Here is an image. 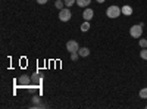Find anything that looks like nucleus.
Returning <instances> with one entry per match:
<instances>
[{"label":"nucleus","instance_id":"f257e3e1","mask_svg":"<svg viewBox=\"0 0 147 109\" xmlns=\"http://www.w3.org/2000/svg\"><path fill=\"white\" fill-rule=\"evenodd\" d=\"M121 14H122V12H121V7L116 6V5H112V6H109V7L106 9V16L110 18V19H116V18H119Z\"/></svg>","mask_w":147,"mask_h":109},{"label":"nucleus","instance_id":"f03ea898","mask_svg":"<svg viewBox=\"0 0 147 109\" xmlns=\"http://www.w3.org/2000/svg\"><path fill=\"white\" fill-rule=\"evenodd\" d=\"M129 35L132 39H141V35H143V27L140 25H132L129 28Z\"/></svg>","mask_w":147,"mask_h":109},{"label":"nucleus","instance_id":"7ed1b4c3","mask_svg":"<svg viewBox=\"0 0 147 109\" xmlns=\"http://www.w3.org/2000/svg\"><path fill=\"white\" fill-rule=\"evenodd\" d=\"M71 18H72V14H71L69 7H63V9L59 10V19L62 22H68Z\"/></svg>","mask_w":147,"mask_h":109},{"label":"nucleus","instance_id":"20e7f679","mask_svg":"<svg viewBox=\"0 0 147 109\" xmlns=\"http://www.w3.org/2000/svg\"><path fill=\"white\" fill-rule=\"evenodd\" d=\"M66 50H68L69 53H75V52H78V50H80V44H78V41H75V40H69V41L66 43Z\"/></svg>","mask_w":147,"mask_h":109},{"label":"nucleus","instance_id":"39448f33","mask_svg":"<svg viewBox=\"0 0 147 109\" xmlns=\"http://www.w3.org/2000/svg\"><path fill=\"white\" fill-rule=\"evenodd\" d=\"M93 16H94V10L90 9V7H85L84 12H82V18H84L85 21H91Z\"/></svg>","mask_w":147,"mask_h":109},{"label":"nucleus","instance_id":"423d86ee","mask_svg":"<svg viewBox=\"0 0 147 109\" xmlns=\"http://www.w3.org/2000/svg\"><path fill=\"white\" fill-rule=\"evenodd\" d=\"M31 77L30 75H21L19 78H18V83L21 84V86H30L31 84Z\"/></svg>","mask_w":147,"mask_h":109},{"label":"nucleus","instance_id":"0eeeda50","mask_svg":"<svg viewBox=\"0 0 147 109\" xmlns=\"http://www.w3.org/2000/svg\"><path fill=\"white\" fill-rule=\"evenodd\" d=\"M121 12H122V15H125V16H131L132 12H134V9H132L129 5H124V6L121 7Z\"/></svg>","mask_w":147,"mask_h":109},{"label":"nucleus","instance_id":"6e6552de","mask_svg":"<svg viewBox=\"0 0 147 109\" xmlns=\"http://www.w3.org/2000/svg\"><path fill=\"white\" fill-rule=\"evenodd\" d=\"M78 55L81 58H87V56H90V49H88V47H80Z\"/></svg>","mask_w":147,"mask_h":109},{"label":"nucleus","instance_id":"1a4fd4ad","mask_svg":"<svg viewBox=\"0 0 147 109\" xmlns=\"http://www.w3.org/2000/svg\"><path fill=\"white\" fill-rule=\"evenodd\" d=\"M77 5L80 7H88V5H91V0H77Z\"/></svg>","mask_w":147,"mask_h":109},{"label":"nucleus","instance_id":"9d476101","mask_svg":"<svg viewBox=\"0 0 147 109\" xmlns=\"http://www.w3.org/2000/svg\"><path fill=\"white\" fill-rule=\"evenodd\" d=\"M80 28H81L82 32H87V31L90 30V21H84V22L81 24V27H80Z\"/></svg>","mask_w":147,"mask_h":109},{"label":"nucleus","instance_id":"9b49d317","mask_svg":"<svg viewBox=\"0 0 147 109\" xmlns=\"http://www.w3.org/2000/svg\"><path fill=\"white\" fill-rule=\"evenodd\" d=\"M31 80H32V83H41V77H40L38 72H34L32 77H31Z\"/></svg>","mask_w":147,"mask_h":109},{"label":"nucleus","instance_id":"f8f14e48","mask_svg":"<svg viewBox=\"0 0 147 109\" xmlns=\"http://www.w3.org/2000/svg\"><path fill=\"white\" fill-rule=\"evenodd\" d=\"M55 6H56V9H63V7H66L65 6V2H62V0H56V2H55Z\"/></svg>","mask_w":147,"mask_h":109},{"label":"nucleus","instance_id":"ddd939ff","mask_svg":"<svg viewBox=\"0 0 147 109\" xmlns=\"http://www.w3.org/2000/svg\"><path fill=\"white\" fill-rule=\"evenodd\" d=\"M138 96L141 99H147V87H144V89H141L140 91H138Z\"/></svg>","mask_w":147,"mask_h":109},{"label":"nucleus","instance_id":"4468645a","mask_svg":"<svg viewBox=\"0 0 147 109\" xmlns=\"http://www.w3.org/2000/svg\"><path fill=\"white\" fill-rule=\"evenodd\" d=\"M63 2H65V6L66 7H71V6H74V5L77 3V0H63Z\"/></svg>","mask_w":147,"mask_h":109},{"label":"nucleus","instance_id":"2eb2a0df","mask_svg":"<svg viewBox=\"0 0 147 109\" xmlns=\"http://www.w3.org/2000/svg\"><path fill=\"white\" fill-rule=\"evenodd\" d=\"M140 58L144 59V60H147V47H146V49H141V52H140Z\"/></svg>","mask_w":147,"mask_h":109},{"label":"nucleus","instance_id":"dca6fc26","mask_svg":"<svg viewBox=\"0 0 147 109\" xmlns=\"http://www.w3.org/2000/svg\"><path fill=\"white\" fill-rule=\"evenodd\" d=\"M138 40H140L138 41L140 43V47H141V49H146V47H147V40L146 39H138Z\"/></svg>","mask_w":147,"mask_h":109},{"label":"nucleus","instance_id":"f3484780","mask_svg":"<svg viewBox=\"0 0 147 109\" xmlns=\"http://www.w3.org/2000/svg\"><path fill=\"white\" fill-rule=\"evenodd\" d=\"M78 58H80V55H78V52H75V53H71V60H78Z\"/></svg>","mask_w":147,"mask_h":109},{"label":"nucleus","instance_id":"a211bd4d","mask_svg":"<svg viewBox=\"0 0 147 109\" xmlns=\"http://www.w3.org/2000/svg\"><path fill=\"white\" fill-rule=\"evenodd\" d=\"M49 2V0H37V3H38V5H46Z\"/></svg>","mask_w":147,"mask_h":109},{"label":"nucleus","instance_id":"6ab92c4d","mask_svg":"<svg viewBox=\"0 0 147 109\" xmlns=\"http://www.w3.org/2000/svg\"><path fill=\"white\" fill-rule=\"evenodd\" d=\"M32 100H34V103H38V102H40V97H38V96H34Z\"/></svg>","mask_w":147,"mask_h":109},{"label":"nucleus","instance_id":"aec40b11","mask_svg":"<svg viewBox=\"0 0 147 109\" xmlns=\"http://www.w3.org/2000/svg\"><path fill=\"white\" fill-rule=\"evenodd\" d=\"M96 2H97V3H105L106 0H96Z\"/></svg>","mask_w":147,"mask_h":109},{"label":"nucleus","instance_id":"412c9836","mask_svg":"<svg viewBox=\"0 0 147 109\" xmlns=\"http://www.w3.org/2000/svg\"><path fill=\"white\" fill-rule=\"evenodd\" d=\"M146 108H147V106H146Z\"/></svg>","mask_w":147,"mask_h":109}]
</instances>
